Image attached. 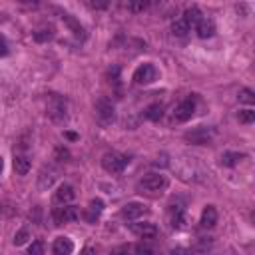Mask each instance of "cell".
I'll list each match as a JSON object with an SVG mask.
<instances>
[{
  "instance_id": "19",
  "label": "cell",
  "mask_w": 255,
  "mask_h": 255,
  "mask_svg": "<svg viewBox=\"0 0 255 255\" xmlns=\"http://www.w3.org/2000/svg\"><path fill=\"white\" fill-rule=\"evenodd\" d=\"M183 225H185V213H183V207H181V205L171 207V227L181 229Z\"/></svg>"
},
{
  "instance_id": "10",
  "label": "cell",
  "mask_w": 255,
  "mask_h": 255,
  "mask_svg": "<svg viewBox=\"0 0 255 255\" xmlns=\"http://www.w3.org/2000/svg\"><path fill=\"white\" fill-rule=\"evenodd\" d=\"M58 179V169L54 165H44L40 169V175H38V187L40 189H48L54 185V181Z\"/></svg>"
},
{
  "instance_id": "24",
  "label": "cell",
  "mask_w": 255,
  "mask_h": 255,
  "mask_svg": "<svg viewBox=\"0 0 255 255\" xmlns=\"http://www.w3.org/2000/svg\"><path fill=\"white\" fill-rule=\"evenodd\" d=\"M189 30H191V28L185 24V20H183V18H177V20L171 24V32H173L175 36H185Z\"/></svg>"
},
{
  "instance_id": "25",
  "label": "cell",
  "mask_w": 255,
  "mask_h": 255,
  "mask_svg": "<svg viewBox=\"0 0 255 255\" xmlns=\"http://www.w3.org/2000/svg\"><path fill=\"white\" fill-rule=\"evenodd\" d=\"M237 118H239L241 124H253V122H255V112H253L251 108H247V110H241Z\"/></svg>"
},
{
  "instance_id": "7",
  "label": "cell",
  "mask_w": 255,
  "mask_h": 255,
  "mask_svg": "<svg viewBox=\"0 0 255 255\" xmlns=\"http://www.w3.org/2000/svg\"><path fill=\"white\" fill-rule=\"evenodd\" d=\"M195 104H197V96H195V94L189 96V98H185L181 104H177V108H175V112H173V118H175L177 122H187V120H191V116L195 114Z\"/></svg>"
},
{
  "instance_id": "35",
  "label": "cell",
  "mask_w": 255,
  "mask_h": 255,
  "mask_svg": "<svg viewBox=\"0 0 255 255\" xmlns=\"http://www.w3.org/2000/svg\"><path fill=\"white\" fill-rule=\"evenodd\" d=\"M66 137H68V139H76V137H78V135H76V133H74V131H66Z\"/></svg>"
},
{
  "instance_id": "16",
  "label": "cell",
  "mask_w": 255,
  "mask_h": 255,
  "mask_svg": "<svg viewBox=\"0 0 255 255\" xmlns=\"http://www.w3.org/2000/svg\"><path fill=\"white\" fill-rule=\"evenodd\" d=\"M74 197H76V191H74V187H72L70 183H62V185L58 187L56 195H54V201H56V203H62V205H66V203H70Z\"/></svg>"
},
{
  "instance_id": "8",
  "label": "cell",
  "mask_w": 255,
  "mask_h": 255,
  "mask_svg": "<svg viewBox=\"0 0 255 255\" xmlns=\"http://www.w3.org/2000/svg\"><path fill=\"white\" fill-rule=\"evenodd\" d=\"M78 217H80V209H78L76 205H64V207H58V209L54 211V221H56V225L76 221Z\"/></svg>"
},
{
  "instance_id": "21",
  "label": "cell",
  "mask_w": 255,
  "mask_h": 255,
  "mask_svg": "<svg viewBox=\"0 0 255 255\" xmlns=\"http://www.w3.org/2000/svg\"><path fill=\"white\" fill-rule=\"evenodd\" d=\"M54 38V26H42L34 32V40L36 42H48Z\"/></svg>"
},
{
  "instance_id": "29",
  "label": "cell",
  "mask_w": 255,
  "mask_h": 255,
  "mask_svg": "<svg viewBox=\"0 0 255 255\" xmlns=\"http://www.w3.org/2000/svg\"><path fill=\"white\" fill-rule=\"evenodd\" d=\"M28 255H44V243L42 241H32L28 247Z\"/></svg>"
},
{
  "instance_id": "32",
  "label": "cell",
  "mask_w": 255,
  "mask_h": 255,
  "mask_svg": "<svg viewBox=\"0 0 255 255\" xmlns=\"http://www.w3.org/2000/svg\"><path fill=\"white\" fill-rule=\"evenodd\" d=\"M171 255H193V253L185 247H175V249H171Z\"/></svg>"
},
{
  "instance_id": "26",
  "label": "cell",
  "mask_w": 255,
  "mask_h": 255,
  "mask_svg": "<svg viewBox=\"0 0 255 255\" xmlns=\"http://www.w3.org/2000/svg\"><path fill=\"white\" fill-rule=\"evenodd\" d=\"M28 237H30V233H28V227H22L16 235H14V245L16 247H20V245H24L26 241H28Z\"/></svg>"
},
{
  "instance_id": "15",
  "label": "cell",
  "mask_w": 255,
  "mask_h": 255,
  "mask_svg": "<svg viewBox=\"0 0 255 255\" xmlns=\"http://www.w3.org/2000/svg\"><path fill=\"white\" fill-rule=\"evenodd\" d=\"M195 30H197V36H199V38H211V36L215 34V24H213L211 18L201 16L199 22L195 24Z\"/></svg>"
},
{
  "instance_id": "27",
  "label": "cell",
  "mask_w": 255,
  "mask_h": 255,
  "mask_svg": "<svg viewBox=\"0 0 255 255\" xmlns=\"http://www.w3.org/2000/svg\"><path fill=\"white\" fill-rule=\"evenodd\" d=\"M149 6V2H143V0H137V2H128L126 8L131 10V12H143L145 8Z\"/></svg>"
},
{
  "instance_id": "5",
  "label": "cell",
  "mask_w": 255,
  "mask_h": 255,
  "mask_svg": "<svg viewBox=\"0 0 255 255\" xmlns=\"http://www.w3.org/2000/svg\"><path fill=\"white\" fill-rule=\"evenodd\" d=\"M137 187L143 189V191H159V189L167 187V177L163 173H145L139 179Z\"/></svg>"
},
{
  "instance_id": "1",
  "label": "cell",
  "mask_w": 255,
  "mask_h": 255,
  "mask_svg": "<svg viewBox=\"0 0 255 255\" xmlns=\"http://www.w3.org/2000/svg\"><path fill=\"white\" fill-rule=\"evenodd\" d=\"M46 114L54 122H62L68 118V100L60 94H50L46 100Z\"/></svg>"
},
{
  "instance_id": "6",
  "label": "cell",
  "mask_w": 255,
  "mask_h": 255,
  "mask_svg": "<svg viewBox=\"0 0 255 255\" xmlns=\"http://www.w3.org/2000/svg\"><path fill=\"white\" fill-rule=\"evenodd\" d=\"M213 135H215V129L213 128H205V126H199V128H195V129H191V131H185V141H189V143H195V145H205V143H209L211 139H213Z\"/></svg>"
},
{
  "instance_id": "4",
  "label": "cell",
  "mask_w": 255,
  "mask_h": 255,
  "mask_svg": "<svg viewBox=\"0 0 255 255\" xmlns=\"http://www.w3.org/2000/svg\"><path fill=\"white\" fill-rule=\"evenodd\" d=\"M157 76H159L157 68L147 62V64H141V66L135 68V72H133V82H135L137 86H147V84L155 82Z\"/></svg>"
},
{
  "instance_id": "11",
  "label": "cell",
  "mask_w": 255,
  "mask_h": 255,
  "mask_svg": "<svg viewBox=\"0 0 255 255\" xmlns=\"http://www.w3.org/2000/svg\"><path fill=\"white\" fill-rule=\"evenodd\" d=\"M62 20H64V24L70 28V32L78 38V40H86V30H84V26L80 24V20H76L72 14H68V12H62Z\"/></svg>"
},
{
  "instance_id": "17",
  "label": "cell",
  "mask_w": 255,
  "mask_h": 255,
  "mask_svg": "<svg viewBox=\"0 0 255 255\" xmlns=\"http://www.w3.org/2000/svg\"><path fill=\"white\" fill-rule=\"evenodd\" d=\"M217 223V209L213 205H205L201 211V225L203 227H213Z\"/></svg>"
},
{
  "instance_id": "31",
  "label": "cell",
  "mask_w": 255,
  "mask_h": 255,
  "mask_svg": "<svg viewBox=\"0 0 255 255\" xmlns=\"http://www.w3.org/2000/svg\"><path fill=\"white\" fill-rule=\"evenodd\" d=\"M56 159L58 161H68L70 159V151L66 147H56Z\"/></svg>"
},
{
  "instance_id": "3",
  "label": "cell",
  "mask_w": 255,
  "mask_h": 255,
  "mask_svg": "<svg viewBox=\"0 0 255 255\" xmlns=\"http://www.w3.org/2000/svg\"><path fill=\"white\" fill-rule=\"evenodd\" d=\"M96 118H98V122L102 126H110L114 122L116 112H114V104H112L110 98L102 96V98L96 100Z\"/></svg>"
},
{
  "instance_id": "20",
  "label": "cell",
  "mask_w": 255,
  "mask_h": 255,
  "mask_svg": "<svg viewBox=\"0 0 255 255\" xmlns=\"http://www.w3.org/2000/svg\"><path fill=\"white\" fill-rule=\"evenodd\" d=\"M181 18L185 20V24H187L189 28H193V26L199 22L201 12H199V8H197V6H191V8H187V10L183 12V16H181Z\"/></svg>"
},
{
  "instance_id": "12",
  "label": "cell",
  "mask_w": 255,
  "mask_h": 255,
  "mask_svg": "<svg viewBox=\"0 0 255 255\" xmlns=\"http://www.w3.org/2000/svg\"><path fill=\"white\" fill-rule=\"evenodd\" d=\"M74 251V241L70 237H56L52 243V253L54 255H72Z\"/></svg>"
},
{
  "instance_id": "22",
  "label": "cell",
  "mask_w": 255,
  "mask_h": 255,
  "mask_svg": "<svg viewBox=\"0 0 255 255\" xmlns=\"http://www.w3.org/2000/svg\"><path fill=\"white\" fill-rule=\"evenodd\" d=\"M241 159H243V153H239V151H225V153L221 155V163H223V165H227V167H231V165L239 163Z\"/></svg>"
},
{
  "instance_id": "14",
  "label": "cell",
  "mask_w": 255,
  "mask_h": 255,
  "mask_svg": "<svg viewBox=\"0 0 255 255\" xmlns=\"http://www.w3.org/2000/svg\"><path fill=\"white\" fill-rule=\"evenodd\" d=\"M102 211H104V201L102 199H92L90 205H88V209H86V213H84V219L88 223H96L98 217L102 215Z\"/></svg>"
},
{
  "instance_id": "36",
  "label": "cell",
  "mask_w": 255,
  "mask_h": 255,
  "mask_svg": "<svg viewBox=\"0 0 255 255\" xmlns=\"http://www.w3.org/2000/svg\"><path fill=\"white\" fill-rule=\"evenodd\" d=\"M2 169H4V159L0 157V173H2Z\"/></svg>"
},
{
  "instance_id": "13",
  "label": "cell",
  "mask_w": 255,
  "mask_h": 255,
  "mask_svg": "<svg viewBox=\"0 0 255 255\" xmlns=\"http://www.w3.org/2000/svg\"><path fill=\"white\" fill-rule=\"evenodd\" d=\"M129 229L137 235V237H143V239H151L157 235V227L153 223H131Z\"/></svg>"
},
{
  "instance_id": "33",
  "label": "cell",
  "mask_w": 255,
  "mask_h": 255,
  "mask_svg": "<svg viewBox=\"0 0 255 255\" xmlns=\"http://www.w3.org/2000/svg\"><path fill=\"white\" fill-rule=\"evenodd\" d=\"M112 255H129V251H128L126 245H120V247H116V249L112 251Z\"/></svg>"
},
{
  "instance_id": "18",
  "label": "cell",
  "mask_w": 255,
  "mask_h": 255,
  "mask_svg": "<svg viewBox=\"0 0 255 255\" xmlns=\"http://www.w3.org/2000/svg\"><path fill=\"white\" fill-rule=\"evenodd\" d=\"M12 165H14V171H16L18 175H26V173L30 171V159H28L26 155H22V153L14 155Z\"/></svg>"
},
{
  "instance_id": "23",
  "label": "cell",
  "mask_w": 255,
  "mask_h": 255,
  "mask_svg": "<svg viewBox=\"0 0 255 255\" xmlns=\"http://www.w3.org/2000/svg\"><path fill=\"white\" fill-rule=\"evenodd\" d=\"M143 116H145L147 120H153V122H157V120L163 116V108H161L159 104H151V106H147V108H145Z\"/></svg>"
},
{
  "instance_id": "2",
  "label": "cell",
  "mask_w": 255,
  "mask_h": 255,
  "mask_svg": "<svg viewBox=\"0 0 255 255\" xmlns=\"http://www.w3.org/2000/svg\"><path fill=\"white\" fill-rule=\"evenodd\" d=\"M128 161H129V159H128L126 155H122V153H118V151H108V153H104V157H102V167H104L108 173L118 175V173H122V171L126 169Z\"/></svg>"
},
{
  "instance_id": "28",
  "label": "cell",
  "mask_w": 255,
  "mask_h": 255,
  "mask_svg": "<svg viewBox=\"0 0 255 255\" xmlns=\"http://www.w3.org/2000/svg\"><path fill=\"white\" fill-rule=\"evenodd\" d=\"M239 102H243V104H253L255 102V96H253V92L249 90V88H243L241 92H239Z\"/></svg>"
},
{
  "instance_id": "34",
  "label": "cell",
  "mask_w": 255,
  "mask_h": 255,
  "mask_svg": "<svg viewBox=\"0 0 255 255\" xmlns=\"http://www.w3.org/2000/svg\"><path fill=\"white\" fill-rule=\"evenodd\" d=\"M80 255H98V251H96V247L88 245V247H84V249H82V253H80Z\"/></svg>"
},
{
  "instance_id": "30",
  "label": "cell",
  "mask_w": 255,
  "mask_h": 255,
  "mask_svg": "<svg viewBox=\"0 0 255 255\" xmlns=\"http://www.w3.org/2000/svg\"><path fill=\"white\" fill-rule=\"evenodd\" d=\"M135 255H153V249L145 243H137L135 245Z\"/></svg>"
},
{
  "instance_id": "9",
  "label": "cell",
  "mask_w": 255,
  "mask_h": 255,
  "mask_svg": "<svg viewBox=\"0 0 255 255\" xmlns=\"http://www.w3.org/2000/svg\"><path fill=\"white\" fill-rule=\"evenodd\" d=\"M145 213H149V209H147V205H143L139 201H131V203H126L122 207V217L129 219V221H135V219L143 217Z\"/></svg>"
}]
</instances>
